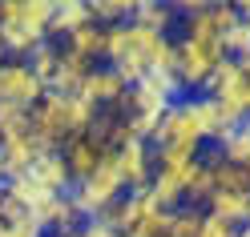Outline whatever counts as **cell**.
<instances>
[{"mask_svg": "<svg viewBox=\"0 0 250 237\" xmlns=\"http://www.w3.org/2000/svg\"><path fill=\"white\" fill-rule=\"evenodd\" d=\"M97 109H89L81 97H57V92H44L37 109H28V133L37 137L41 149H61L69 137H81Z\"/></svg>", "mask_w": 250, "mask_h": 237, "instance_id": "6da1fadb", "label": "cell"}, {"mask_svg": "<svg viewBox=\"0 0 250 237\" xmlns=\"http://www.w3.org/2000/svg\"><path fill=\"white\" fill-rule=\"evenodd\" d=\"M158 33H149L142 24H117V28H105V56L101 65H109L125 85H137L142 76H149L153 60H158V49H162Z\"/></svg>", "mask_w": 250, "mask_h": 237, "instance_id": "7a4b0ae2", "label": "cell"}, {"mask_svg": "<svg viewBox=\"0 0 250 237\" xmlns=\"http://www.w3.org/2000/svg\"><path fill=\"white\" fill-rule=\"evenodd\" d=\"M125 197V185H121V173H117V161L113 157H105V161L89 173L85 181H77L69 189V201L77 205V213H81L85 221H97L113 201Z\"/></svg>", "mask_w": 250, "mask_h": 237, "instance_id": "3957f363", "label": "cell"}, {"mask_svg": "<svg viewBox=\"0 0 250 237\" xmlns=\"http://www.w3.org/2000/svg\"><path fill=\"white\" fill-rule=\"evenodd\" d=\"M206 97H214L218 101V109H222V117L230 121V125H242V121H250V76L242 73V65L238 60H222V65L214 69V76L206 81Z\"/></svg>", "mask_w": 250, "mask_h": 237, "instance_id": "277c9868", "label": "cell"}, {"mask_svg": "<svg viewBox=\"0 0 250 237\" xmlns=\"http://www.w3.org/2000/svg\"><path fill=\"white\" fill-rule=\"evenodd\" d=\"M174 40H178V85H182V97L202 92L206 81L214 76V69L226 60L222 40H186V36H174Z\"/></svg>", "mask_w": 250, "mask_h": 237, "instance_id": "5b68a950", "label": "cell"}, {"mask_svg": "<svg viewBox=\"0 0 250 237\" xmlns=\"http://www.w3.org/2000/svg\"><path fill=\"white\" fill-rule=\"evenodd\" d=\"M44 97V85L37 81L33 73H28L24 60H12L4 56L0 60V105H8V109H37Z\"/></svg>", "mask_w": 250, "mask_h": 237, "instance_id": "8992f818", "label": "cell"}, {"mask_svg": "<svg viewBox=\"0 0 250 237\" xmlns=\"http://www.w3.org/2000/svg\"><path fill=\"white\" fill-rule=\"evenodd\" d=\"M113 161H117V173H121L125 193H142V189H149V181H153V149H149V141L129 137V141L113 153Z\"/></svg>", "mask_w": 250, "mask_h": 237, "instance_id": "52a82bcc", "label": "cell"}, {"mask_svg": "<svg viewBox=\"0 0 250 237\" xmlns=\"http://www.w3.org/2000/svg\"><path fill=\"white\" fill-rule=\"evenodd\" d=\"M125 92H129V85L121 81V76L109 69V65H93V73L85 76V85H81V97L89 109H121V101H125Z\"/></svg>", "mask_w": 250, "mask_h": 237, "instance_id": "ba28073f", "label": "cell"}, {"mask_svg": "<svg viewBox=\"0 0 250 237\" xmlns=\"http://www.w3.org/2000/svg\"><path fill=\"white\" fill-rule=\"evenodd\" d=\"M41 153H49V149H41L33 133L0 141V177H4V181H17V177H24V173H33V165H37Z\"/></svg>", "mask_w": 250, "mask_h": 237, "instance_id": "9c48e42d", "label": "cell"}, {"mask_svg": "<svg viewBox=\"0 0 250 237\" xmlns=\"http://www.w3.org/2000/svg\"><path fill=\"white\" fill-rule=\"evenodd\" d=\"M61 157H65V165H69V177H73V185L77 181H85L93 169H97L101 161H105V153H101V145L93 141L89 133H81V137H69L65 145L57 149Z\"/></svg>", "mask_w": 250, "mask_h": 237, "instance_id": "30bf717a", "label": "cell"}, {"mask_svg": "<svg viewBox=\"0 0 250 237\" xmlns=\"http://www.w3.org/2000/svg\"><path fill=\"white\" fill-rule=\"evenodd\" d=\"M37 221H41L44 237H77V229L85 225V217L77 213V205H73L69 197H53V201L37 213Z\"/></svg>", "mask_w": 250, "mask_h": 237, "instance_id": "8fae6325", "label": "cell"}, {"mask_svg": "<svg viewBox=\"0 0 250 237\" xmlns=\"http://www.w3.org/2000/svg\"><path fill=\"white\" fill-rule=\"evenodd\" d=\"M89 73H93V60L77 56L73 49H65V44H61V60H57V76H53L49 92H57V97H77Z\"/></svg>", "mask_w": 250, "mask_h": 237, "instance_id": "7c38bea8", "label": "cell"}, {"mask_svg": "<svg viewBox=\"0 0 250 237\" xmlns=\"http://www.w3.org/2000/svg\"><path fill=\"white\" fill-rule=\"evenodd\" d=\"M33 177L49 189L53 197H69V189H73V177H69V165H65V157H61L57 149L49 153H41L37 157V165H33Z\"/></svg>", "mask_w": 250, "mask_h": 237, "instance_id": "4fadbf2b", "label": "cell"}, {"mask_svg": "<svg viewBox=\"0 0 250 237\" xmlns=\"http://www.w3.org/2000/svg\"><path fill=\"white\" fill-rule=\"evenodd\" d=\"M133 24H142V28H149L158 36H174L178 33V8L162 4V0H137L133 4Z\"/></svg>", "mask_w": 250, "mask_h": 237, "instance_id": "5bb4252c", "label": "cell"}, {"mask_svg": "<svg viewBox=\"0 0 250 237\" xmlns=\"http://www.w3.org/2000/svg\"><path fill=\"white\" fill-rule=\"evenodd\" d=\"M81 24H89V8H85V0H57V8H53V24H49V40H65L73 36Z\"/></svg>", "mask_w": 250, "mask_h": 237, "instance_id": "9a60e30c", "label": "cell"}, {"mask_svg": "<svg viewBox=\"0 0 250 237\" xmlns=\"http://www.w3.org/2000/svg\"><path fill=\"white\" fill-rule=\"evenodd\" d=\"M61 44H65V49H73L77 56L93 60V65H101V56H105V28L89 20V24H81V28H77L73 36H65Z\"/></svg>", "mask_w": 250, "mask_h": 237, "instance_id": "2e32d148", "label": "cell"}, {"mask_svg": "<svg viewBox=\"0 0 250 237\" xmlns=\"http://www.w3.org/2000/svg\"><path fill=\"white\" fill-rule=\"evenodd\" d=\"M133 4H137V0H85L89 20H93V24H101V28L129 24V20H133Z\"/></svg>", "mask_w": 250, "mask_h": 237, "instance_id": "e0dca14e", "label": "cell"}, {"mask_svg": "<svg viewBox=\"0 0 250 237\" xmlns=\"http://www.w3.org/2000/svg\"><path fill=\"white\" fill-rule=\"evenodd\" d=\"M210 149H218V157L222 161H230V165H246L250 169V121H242V125H234V129L218 141V145H210Z\"/></svg>", "mask_w": 250, "mask_h": 237, "instance_id": "ac0fdd59", "label": "cell"}, {"mask_svg": "<svg viewBox=\"0 0 250 237\" xmlns=\"http://www.w3.org/2000/svg\"><path fill=\"white\" fill-rule=\"evenodd\" d=\"M206 213L226 217V221H234V225H246L250 221V193H214L206 201Z\"/></svg>", "mask_w": 250, "mask_h": 237, "instance_id": "d6986e66", "label": "cell"}, {"mask_svg": "<svg viewBox=\"0 0 250 237\" xmlns=\"http://www.w3.org/2000/svg\"><path fill=\"white\" fill-rule=\"evenodd\" d=\"M57 60H61V44L57 40H44L37 53H28L24 56V65H28V73L37 76V81L44 85V92H49V85H53V76H57Z\"/></svg>", "mask_w": 250, "mask_h": 237, "instance_id": "ffe728a7", "label": "cell"}, {"mask_svg": "<svg viewBox=\"0 0 250 237\" xmlns=\"http://www.w3.org/2000/svg\"><path fill=\"white\" fill-rule=\"evenodd\" d=\"M21 221H33V209H28V205L17 197V189H12L8 181L0 185V225H21Z\"/></svg>", "mask_w": 250, "mask_h": 237, "instance_id": "44dd1931", "label": "cell"}, {"mask_svg": "<svg viewBox=\"0 0 250 237\" xmlns=\"http://www.w3.org/2000/svg\"><path fill=\"white\" fill-rule=\"evenodd\" d=\"M202 213H206V209H194V205H178L174 217H169L166 237H198V233H202Z\"/></svg>", "mask_w": 250, "mask_h": 237, "instance_id": "7402d4cb", "label": "cell"}, {"mask_svg": "<svg viewBox=\"0 0 250 237\" xmlns=\"http://www.w3.org/2000/svg\"><path fill=\"white\" fill-rule=\"evenodd\" d=\"M53 8H57V0H24V24H28V28H37L41 36H49Z\"/></svg>", "mask_w": 250, "mask_h": 237, "instance_id": "603a6c76", "label": "cell"}, {"mask_svg": "<svg viewBox=\"0 0 250 237\" xmlns=\"http://www.w3.org/2000/svg\"><path fill=\"white\" fill-rule=\"evenodd\" d=\"M242 225H234L226 217H214V213H202V233L198 237H238Z\"/></svg>", "mask_w": 250, "mask_h": 237, "instance_id": "cb8c5ba5", "label": "cell"}, {"mask_svg": "<svg viewBox=\"0 0 250 237\" xmlns=\"http://www.w3.org/2000/svg\"><path fill=\"white\" fill-rule=\"evenodd\" d=\"M0 237H44V229H41V221L33 217V221H21V225L0 229Z\"/></svg>", "mask_w": 250, "mask_h": 237, "instance_id": "d4e9b609", "label": "cell"}, {"mask_svg": "<svg viewBox=\"0 0 250 237\" xmlns=\"http://www.w3.org/2000/svg\"><path fill=\"white\" fill-rule=\"evenodd\" d=\"M77 237H117L113 229L105 225V221H85L81 229H77Z\"/></svg>", "mask_w": 250, "mask_h": 237, "instance_id": "484cf974", "label": "cell"}, {"mask_svg": "<svg viewBox=\"0 0 250 237\" xmlns=\"http://www.w3.org/2000/svg\"><path fill=\"white\" fill-rule=\"evenodd\" d=\"M234 8H238V20H246V24H250V0H238Z\"/></svg>", "mask_w": 250, "mask_h": 237, "instance_id": "4316f807", "label": "cell"}, {"mask_svg": "<svg viewBox=\"0 0 250 237\" xmlns=\"http://www.w3.org/2000/svg\"><path fill=\"white\" fill-rule=\"evenodd\" d=\"M238 65H242V73H246V76H250V53H246V56H242V60H238Z\"/></svg>", "mask_w": 250, "mask_h": 237, "instance_id": "83f0119b", "label": "cell"}, {"mask_svg": "<svg viewBox=\"0 0 250 237\" xmlns=\"http://www.w3.org/2000/svg\"><path fill=\"white\" fill-rule=\"evenodd\" d=\"M238 237H250V221H246V225H242V229H238Z\"/></svg>", "mask_w": 250, "mask_h": 237, "instance_id": "f1b7e54d", "label": "cell"}]
</instances>
